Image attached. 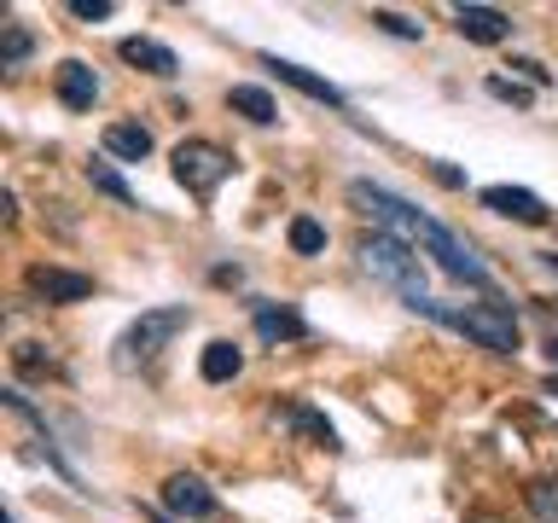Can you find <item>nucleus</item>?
<instances>
[{
    "instance_id": "obj_1",
    "label": "nucleus",
    "mask_w": 558,
    "mask_h": 523,
    "mask_svg": "<svg viewBox=\"0 0 558 523\" xmlns=\"http://www.w3.org/2000/svg\"><path fill=\"white\" fill-rule=\"evenodd\" d=\"M361 268L378 279V285H390L408 308L430 314L436 296H430V279H425V256L408 251L401 239H384V233H366L361 239Z\"/></svg>"
},
{
    "instance_id": "obj_2",
    "label": "nucleus",
    "mask_w": 558,
    "mask_h": 523,
    "mask_svg": "<svg viewBox=\"0 0 558 523\" xmlns=\"http://www.w3.org/2000/svg\"><path fill=\"white\" fill-rule=\"evenodd\" d=\"M430 320H442L453 326L460 338H471L477 349H495V355H518V320H512V308L500 303V296H483V303H442L436 296V308H430Z\"/></svg>"
},
{
    "instance_id": "obj_3",
    "label": "nucleus",
    "mask_w": 558,
    "mask_h": 523,
    "mask_svg": "<svg viewBox=\"0 0 558 523\" xmlns=\"http://www.w3.org/2000/svg\"><path fill=\"white\" fill-rule=\"evenodd\" d=\"M186 320H192L186 303H169V308L140 314V320L117 338V366H122V373H134V366L157 361V355H163V349L174 343V331H186Z\"/></svg>"
},
{
    "instance_id": "obj_4",
    "label": "nucleus",
    "mask_w": 558,
    "mask_h": 523,
    "mask_svg": "<svg viewBox=\"0 0 558 523\" xmlns=\"http://www.w3.org/2000/svg\"><path fill=\"white\" fill-rule=\"evenodd\" d=\"M169 163H174V181H181L198 204H209L221 192V181L233 174V151L216 146V139H181Z\"/></svg>"
},
{
    "instance_id": "obj_5",
    "label": "nucleus",
    "mask_w": 558,
    "mask_h": 523,
    "mask_svg": "<svg viewBox=\"0 0 558 523\" xmlns=\"http://www.w3.org/2000/svg\"><path fill=\"white\" fill-rule=\"evenodd\" d=\"M163 506H169L174 518H186V523L216 518V495H209V483L192 477V471H174V477L163 483Z\"/></svg>"
},
{
    "instance_id": "obj_6",
    "label": "nucleus",
    "mask_w": 558,
    "mask_h": 523,
    "mask_svg": "<svg viewBox=\"0 0 558 523\" xmlns=\"http://www.w3.org/2000/svg\"><path fill=\"white\" fill-rule=\"evenodd\" d=\"M24 285H29V296H41V303H87V296H94V279L70 273V268H29Z\"/></svg>"
},
{
    "instance_id": "obj_7",
    "label": "nucleus",
    "mask_w": 558,
    "mask_h": 523,
    "mask_svg": "<svg viewBox=\"0 0 558 523\" xmlns=\"http://www.w3.org/2000/svg\"><path fill=\"white\" fill-rule=\"evenodd\" d=\"M453 29H460L465 41H477V47H500V41H512V12H500V7H453Z\"/></svg>"
},
{
    "instance_id": "obj_8",
    "label": "nucleus",
    "mask_w": 558,
    "mask_h": 523,
    "mask_svg": "<svg viewBox=\"0 0 558 523\" xmlns=\"http://www.w3.org/2000/svg\"><path fill=\"white\" fill-rule=\"evenodd\" d=\"M52 87H59V105L64 111H94L99 105V76L87 59H64L59 70H52Z\"/></svg>"
},
{
    "instance_id": "obj_9",
    "label": "nucleus",
    "mask_w": 558,
    "mask_h": 523,
    "mask_svg": "<svg viewBox=\"0 0 558 523\" xmlns=\"http://www.w3.org/2000/svg\"><path fill=\"white\" fill-rule=\"evenodd\" d=\"M477 198H483V209H495V216H506V221H523V227L547 221V204H541L530 186H483Z\"/></svg>"
},
{
    "instance_id": "obj_10",
    "label": "nucleus",
    "mask_w": 558,
    "mask_h": 523,
    "mask_svg": "<svg viewBox=\"0 0 558 523\" xmlns=\"http://www.w3.org/2000/svg\"><path fill=\"white\" fill-rule=\"evenodd\" d=\"M122 52V64H134V70H146V76H181V59H174V47L163 41H151V35H129V41L117 47Z\"/></svg>"
},
{
    "instance_id": "obj_11",
    "label": "nucleus",
    "mask_w": 558,
    "mask_h": 523,
    "mask_svg": "<svg viewBox=\"0 0 558 523\" xmlns=\"http://www.w3.org/2000/svg\"><path fill=\"white\" fill-rule=\"evenodd\" d=\"M262 64H268L274 76L286 82V87H296V94H308V99H320V105H331V111H343V94H338V87H331L326 76H314V70H303V64H291V59H274V52H268V59H262Z\"/></svg>"
},
{
    "instance_id": "obj_12",
    "label": "nucleus",
    "mask_w": 558,
    "mask_h": 523,
    "mask_svg": "<svg viewBox=\"0 0 558 523\" xmlns=\"http://www.w3.org/2000/svg\"><path fill=\"white\" fill-rule=\"evenodd\" d=\"M151 129L146 122H111V129H105V151L117 157V163H146L151 157Z\"/></svg>"
},
{
    "instance_id": "obj_13",
    "label": "nucleus",
    "mask_w": 558,
    "mask_h": 523,
    "mask_svg": "<svg viewBox=\"0 0 558 523\" xmlns=\"http://www.w3.org/2000/svg\"><path fill=\"white\" fill-rule=\"evenodd\" d=\"M256 331L268 343H296V338H308V320L296 308H286V303H279V308L274 303H256Z\"/></svg>"
},
{
    "instance_id": "obj_14",
    "label": "nucleus",
    "mask_w": 558,
    "mask_h": 523,
    "mask_svg": "<svg viewBox=\"0 0 558 523\" xmlns=\"http://www.w3.org/2000/svg\"><path fill=\"white\" fill-rule=\"evenodd\" d=\"M35 59V35L17 17H0V76H17Z\"/></svg>"
},
{
    "instance_id": "obj_15",
    "label": "nucleus",
    "mask_w": 558,
    "mask_h": 523,
    "mask_svg": "<svg viewBox=\"0 0 558 523\" xmlns=\"http://www.w3.org/2000/svg\"><path fill=\"white\" fill-rule=\"evenodd\" d=\"M227 105H233V111H239L244 122H262V129H268V122H279V105H274V94H268V87H256V82L227 87Z\"/></svg>"
},
{
    "instance_id": "obj_16",
    "label": "nucleus",
    "mask_w": 558,
    "mask_h": 523,
    "mask_svg": "<svg viewBox=\"0 0 558 523\" xmlns=\"http://www.w3.org/2000/svg\"><path fill=\"white\" fill-rule=\"evenodd\" d=\"M198 373H204V384H227V378H239V373H244V355H239V343L216 338V343L204 349Z\"/></svg>"
},
{
    "instance_id": "obj_17",
    "label": "nucleus",
    "mask_w": 558,
    "mask_h": 523,
    "mask_svg": "<svg viewBox=\"0 0 558 523\" xmlns=\"http://www.w3.org/2000/svg\"><path fill=\"white\" fill-rule=\"evenodd\" d=\"M523 500H530L535 523H558V471H553V477H535L530 488H523Z\"/></svg>"
},
{
    "instance_id": "obj_18",
    "label": "nucleus",
    "mask_w": 558,
    "mask_h": 523,
    "mask_svg": "<svg viewBox=\"0 0 558 523\" xmlns=\"http://www.w3.org/2000/svg\"><path fill=\"white\" fill-rule=\"evenodd\" d=\"M87 186H94V192H105V198H117V204H129V209L140 204V198H134V186L122 181V174H117L111 163H87Z\"/></svg>"
},
{
    "instance_id": "obj_19",
    "label": "nucleus",
    "mask_w": 558,
    "mask_h": 523,
    "mask_svg": "<svg viewBox=\"0 0 558 523\" xmlns=\"http://www.w3.org/2000/svg\"><path fill=\"white\" fill-rule=\"evenodd\" d=\"M286 239H291L296 256H320V251H326V227L314 221V216H296V221L286 227Z\"/></svg>"
},
{
    "instance_id": "obj_20",
    "label": "nucleus",
    "mask_w": 558,
    "mask_h": 523,
    "mask_svg": "<svg viewBox=\"0 0 558 523\" xmlns=\"http://www.w3.org/2000/svg\"><path fill=\"white\" fill-rule=\"evenodd\" d=\"M286 418H291V430H303V436H314V442L338 448V430H331V418H326V413H314V408H291Z\"/></svg>"
},
{
    "instance_id": "obj_21",
    "label": "nucleus",
    "mask_w": 558,
    "mask_h": 523,
    "mask_svg": "<svg viewBox=\"0 0 558 523\" xmlns=\"http://www.w3.org/2000/svg\"><path fill=\"white\" fill-rule=\"evenodd\" d=\"M373 24L384 29V35H401V41H418V35H425V24H413V17H401V12H373Z\"/></svg>"
},
{
    "instance_id": "obj_22",
    "label": "nucleus",
    "mask_w": 558,
    "mask_h": 523,
    "mask_svg": "<svg viewBox=\"0 0 558 523\" xmlns=\"http://www.w3.org/2000/svg\"><path fill=\"white\" fill-rule=\"evenodd\" d=\"M117 7L111 0H70V17H82V24H99V17H111Z\"/></svg>"
},
{
    "instance_id": "obj_23",
    "label": "nucleus",
    "mask_w": 558,
    "mask_h": 523,
    "mask_svg": "<svg viewBox=\"0 0 558 523\" xmlns=\"http://www.w3.org/2000/svg\"><path fill=\"white\" fill-rule=\"evenodd\" d=\"M17 366L24 373H52V355H41V343H17Z\"/></svg>"
},
{
    "instance_id": "obj_24",
    "label": "nucleus",
    "mask_w": 558,
    "mask_h": 523,
    "mask_svg": "<svg viewBox=\"0 0 558 523\" xmlns=\"http://www.w3.org/2000/svg\"><path fill=\"white\" fill-rule=\"evenodd\" d=\"M488 94L512 99V105H530V87H518V82H506V76H488Z\"/></svg>"
},
{
    "instance_id": "obj_25",
    "label": "nucleus",
    "mask_w": 558,
    "mask_h": 523,
    "mask_svg": "<svg viewBox=\"0 0 558 523\" xmlns=\"http://www.w3.org/2000/svg\"><path fill=\"white\" fill-rule=\"evenodd\" d=\"M512 70H523V76H530L535 87H547V82H553V70H541L535 59H512Z\"/></svg>"
},
{
    "instance_id": "obj_26",
    "label": "nucleus",
    "mask_w": 558,
    "mask_h": 523,
    "mask_svg": "<svg viewBox=\"0 0 558 523\" xmlns=\"http://www.w3.org/2000/svg\"><path fill=\"white\" fill-rule=\"evenodd\" d=\"M430 174H436L442 186H465V174H460V169H448V163H430Z\"/></svg>"
},
{
    "instance_id": "obj_27",
    "label": "nucleus",
    "mask_w": 558,
    "mask_h": 523,
    "mask_svg": "<svg viewBox=\"0 0 558 523\" xmlns=\"http://www.w3.org/2000/svg\"><path fill=\"white\" fill-rule=\"evenodd\" d=\"M541 262H547V268H553V273H558V251H547V256H541Z\"/></svg>"
},
{
    "instance_id": "obj_28",
    "label": "nucleus",
    "mask_w": 558,
    "mask_h": 523,
    "mask_svg": "<svg viewBox=\"0 0 558 523\" xmlns=\"http://www.w3.org/2000/svg\"><path fill=\"white\" fill-rule=\"evenodd\" d=\"M547 355H553V366H558V338H553V343H547Z\"/></svg>"
},
{
    "instance_id": "obj_29",
    "label": "nucleus",
    "mask_w": 558,
    "mask_h": 523,
    "mask_svg": "<svg viewBox=\"0 0 558 523\" xmlns=\"http://www.w3.org/2000/svg\"><path fill=\"white\" fill-rule=\"evenodd\" d=\"M0 523H12V512H7V506H0Z\"/></svg>"
},
{
    "instance_id": "obj_30",
    "label": "nucleus",
    "mask_w": 558,
    "mask_h": 523,
    "mask_svg": "<svg viewBox=\"0 0 558 523\" xmlns=\"http://www.w3.org/2000/svg\"><path fill=\"white\" fill-rule=\"evenodd\" d=\"M547 390H553V396H558V373H553V384H547Z\"/></svg>"
},
{
    "instance_id": "obj_31",
    "label": "nucleus",
    "mask_w": 558,
    "mask_h": 523,
    "mask_svg": "<svg viewBox=\"0 0 558 523\" xmlns=\"http://www.w3.org/2000/svg\"><path fill=\"white\" fill-rule=\"evenodd\" d=\"M477 523H495V518H477Z\"/></svg>"
}]
</instances>
